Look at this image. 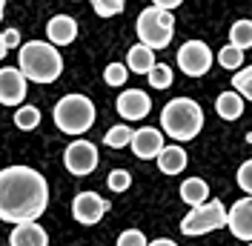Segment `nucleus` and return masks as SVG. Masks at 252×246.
Segmentation results:
<instances>
[{"mask_svg":"<svg viewBox=\"0 0 252 246\" xmlns=\"http://www.w3.org/2000/svg\"><path fill=\"white\" fill-rule=\"evenodd\" d=\"M235 181H238V186H241V189L252 198V157H250V160H244V163L238 166Z\"/></svg>","mask_w":252,"mask_h":246,"instance_id":"c756f323","label":"nucleus"},{"mask_svg":"<svg viewBox=\"0 0 252 246\" xmlns=\"http://www.w3.org/2000/svg\"><path fill=\"white\" fill-rule=\"evenodd\" d=\"M118 115L124 121H143L149 112H152V97L143 92V89H126V92L118 94Z\"/></svg>","mask_w":252,"mask_h":246,"instance_id":"9b49d317","label":"nucleus"},{"mask_svg":"<svg viewBox=\"0 0 252 246\" xmlns=\"http://www.w3.org/2000/svg\"><path fill=\"white\" fill-rule=\"evenodd\" d=\"M132 129L126 126V123H118V126H112L109 132L103 135V143L109 146V149H124V146H129L132 143Z\"/></svg>","mask_w":252,"mask_h":246,"instance_id":"4be33fe9","label":"nucleus"},{"mask_svg":"<svg viewBox=\"0 0 252 246\" xmlns=\"http://www.w3.org/2000/svg\"><path fill=\"white\" fill-rule=\"evenodd\" d=\"M232 89L244 100H252V66H247V69H241V72L232 75Z\"/></svg>","mask_w":252,"mask_h":246,"instance_id":"393cba45","label":"nucleus"},{"mask_svg":"<svg viewBox=\"0 0 252 246\" xmlns=\"http://www.w3.org/2000/svg\"><path fill=\"white\" fill-rule=\"evenodd\" d=\"M135 31H138V43L149 46L152 52L166 49L172 43V34H175V15L166 12V9L146 6L135 20Z\"/></svg>","mask_w":252,"mask_h":246,"instance_id":"39448f33","label":"nucleus"},{"mask_svg":"<svg viewBox=\"0 0 252 246\" xmlns=\"http://www.w3.org/2000/svg\"><path fill=\"white\" fill-rule=\"evenodd\" d=\"M215 112H218V118H223V121H238L244 115V97L235 89L220 92L218 100H215Z\"/></svg>","mask_w":252,"mask_h":246,"instance_id":"a211bd4d","label":"nucleus"},{"mask_svg":"<svg viewBox=\"0 0 252 246\" xmlns=\"http://www.w3.org/2000/svg\"><path fill=\"white\" fill-rule=\"evenodd\" d=\"M29 94V80L17 66H3L0 69V103L3 106H23Z\"/></svg>","mask_w":252,"mask_h":246,"instance_id":"1a4fd4ad","label":"nucleus"},{"mask_svg":"<svg viewBox=\"0 0 252 246\" xmlns=\"http://www.w3.org/2000/svg\"><path fill=\"white\" fill-rule=\"evenodd\" d=\"M218 63L226 69V72H238L241 66H244V49L232 46V43H226V46L218 52Z\"/></svg>","mask_w":252,"mask_h":246,"instance_id":"5701e85b","label":"nucleus"},{"mask_svg":"<svg viewBox=\"0 0 252 246\" xmlns=\"http://www.w3.org/2000/svg\"><path fill=\"white\" fill-rule=\"evenodd\" d=\"M146 77H149V86L152 89H169L172 86V69L166 63H155V69Z\"/></svg>","mask_w":252,"mask_h":246,"instance_id":"b1692460","label":"nucleus"},{"mask_svg":"<svg viewBox=\"0 0 252 246\" xmlns=\"http://www.w3.org/2000/svg\"><path fill=\"white\" fill-rule=\"evenodd\" d=\"M126 77H129V69H126V63H109V66L103 69V80H106L109 86H124Z\"/></svg>","mask_w":252,"mask_h":246,"instance_id":"bb28decb","label":"nucleus"},{"mask_svg":"<svg viewBox=\"0 0 252 246\" xmlns=\"http://www.w3.org/2000/svg\"><path fill=\"white\" fill-rule=\"evenodd\" d=\"M12 121H15V126L20 129V132H32V129L40 126V109L37 106H17Z\"/></svg>","mask_w":252,"mask_h":246,"instance_id":"aec40b11","label":"nucleus"},{"mask_svg":"<svg viewBox=\"0 0 252 246\" xmlns=\"http://www.w3.org/2000/svg\"><path fill=\"white\" fill-rule=\"evenodd\" d=\"M226 229L235 235L238 241L252 244V198H241L232 203V209H226Z\"/></svg>","mask_w":252,"mask_h":246,"instance_id":"f8f14e48","label":"nucleus"},{"mask_svg":"<svg viewBox=\"0 0 252 246\" xmlns=\"http://www.w3.org/2000/svg\"><path fill=\"white\" fill-rule=\"evenodd\" d=\"M17 69L26 80L49 86L63 75V55L49 40H26L17 49Z\"/></svg>","mask_w":252,"mask_h":246,"instance_id":"f03ea898","label":"nucleus"},{"mask_svg":"<svg viewBox=\"0 0 252 246\" xmlns=\"http://www.w3.org/2000/svg\"><path fill=\"white\" fill-rule=\"evenodd\" d=\"M92 9L97 17H115L126 9V0H92Z\"/></svg>","mask_w":252,"mask_h":246,"instance_id":"a878e982","label":"nucleus"},{"mask_svg":"<svg viewBox=\"0 0 252 246\" xmlns=\"http://www.w3.org/2000/svg\"><path fill=\"white\" fill-rule=\"evenodd\" d=\"M212 49L204 40H187L178 49V69L187 77H204L212 69Z\"/></svg>","mask_w":252,"mask_h":246,"instance_id":"0eeeda50","label":"nucleus"},{"mask_svg":"<svg viewBox=\"0 0 252 246\" xmlns=\"http://www.w3.org/2000/svg\"><path fill=\"white\" fill-rule=\"evenodd\" d=\"M52 118H55V126L63 135H75L78 138V135H86L94 126L97 112H94V103L86 94H63L55 103V109H52Z\"/></svg>","mask_w":252,"mask_h":246,"instance_id":"20e7f679","label":"nucleus"},{"mask_svg":"<svg viewBox=\"0 0 252 246\" xmlns=\"http://www.w3.org/2000/svg\"><path fill=\"white\" fill-rule=\"evenodd\" d=\"M46 37H49V43H52V46H58V49L75 43V40H78V20H75L72 15H55V17H49Z\"/></svg>","mask_w":252,"mask_h":246,"instance_id":"4468645a","label":"nucleus"},{"mask_svg":"<svg viewBox=\"0 0 252 246\" xmlns=\"http://www.w3.org/2000/svg\"><path fill=\"white\" fill-rule=\"evenodd\" d=\"M226 226V206L220 203L218 198L206 200L201 206H192L184 220H181V232L184 235H206V232H215V229H223Z\"/></svg>","mask_w":252,"mask_h":246,"instance_id":"423d86ee","label":"nucleus"},{"mask_svg":"<svg viewBox=\"0 0 252 246\" xmlns=\"http://www.w3.org/2000/svg\"><path fill=\"white\" fill-rule=\"evenodd\" d=\"M63 166L75 178H86L97 169V146L92 140H72L63 152Z\"/></svg>","mask_w":252,"mask_h":246,"instance_id":"6e6552de","label":"nucleus"},{"mask_svg":"<svg viewBox=\"0 0 252 246\" xmlns=\"http://www.w3.org/2000/svg\"><path fill=\"white\" fill-rule=\"evenodd\" d=\"M184 0H152V6L155 9H166V12H172V9H178Z\"/></svg>","mask_w":252,"mask_h":246,"instance_id":"2f4dec72","label":"nucleus"},{"mask_svg":"<svg viewBox=\"0 0 252 246\" xmlns=\"http://www.w3.org/2000/svg\"><path fill=\"white\" fill-rule=\"evenodd\" d=\"M250 246H252V244H250Z\"/></svg>","mask_w":252,"mask_h":246,"instance_id":"c9c22d12","label":"nucleus"},{"mask_svg":"<svg viewBox=\"0 0 252 246\" xmlns=\"http://www.w3.org/2000/svg\"><path fill=\"white\" fill-rule=\"evenodd\" d=\"M149 246H178V244L169 241V238H155V241H149Z\"/></svg>","mask_w":252,"mask_h":246,"instance_id":"473e14b6","label":"nucleus"},{"mask_svg":"<svg viewBox=\"0 0 252 246\" xmlns=\"http://www.w3.org/2000/svg\"><path fill=\"white\" fill-rule=\"evenodd\" d=\"M229 43L238 49H247L252 46V20H235L232 29H229Z\"/></svg>","mask_w":252,"mask_h":246,"instance_id":"412c9836","label":"nucleus"},{"mask_svg":"<svg viewBox=\"0 0 252 246\" xmlns=\"http://www.w3.org/2000/svg\"><path fill=\"white\" fill-rule=\"evenodd\" d=\"M160 129L166 138L178 140H195L204 129V109L192 97H172L160 109Z\"/></svg>","mask_w":252,"mask_h":246,"instance_id":"7ed1b4c3","label":"nucleus"},{"mask_svg":"<svg viewBox=\"0 0 252 246\" xmlns=\"http://www.w3.org/2000/svg\"><path fill=\"white\" fill-rule=\"evenodd\" d=\"M49 184L32 166H6L0 169V220L29 223L46 212Z\"/></svg>","mask_w":252,"mask_h":246,"instance_id":"f257e3e1","label":"nucleus"},{"mask_svg":"<svg viewBox=\"0 0 252 246\" xmlns=\"http://www.w3.org/2000/svg\"><path fill=\"white\" fill-rule=\"evenodd\" d=\"M118 246H149V241L141 229H126L118 235Z\"/></svg>","mask_w":252,"mask_h":246,"instance_id":"c85d7f7f","label":"nucleus"},{"mask_svg":"<svg viewBox=\"0 0 252 246\" xmlns=\"http://www.w3.org/2000/svg\"><path fill=\"white\" fill-rule=\"evenodd\" d=\"M3 43H6V49H20V31L15 26H9L3 31Z\"/></svg>","mask_w":252,"mask_h":246,"instance_id":"7c9ffc66","label":"nucleus"},{"mask_svg":"<svg viewBox=\"0 0 252 246\" xmlns=\"http://www.w3.org/2000/svg\"><path fill=\"white\" fill-rule=\"evenodd\" d=\"M155 160H158V169L163 172V175H181L189 163L187 149H184L181 143H166Z\"/></svg>","mask_w":252,"mask_h":246,"instance_id":"dca6fc26","label":"nucleus"},{"mask_svg":"<svg viewBox=\"0 0 252 246\" xmlns=\"http://www.w3.org/2000/svg\"><path fill=\"white\" fill-rule=\"evenodd\" d=\"M132 152H135V157H141V160H152V157H158L160 154V149L166 146L163 143V132L160 129H155V126H141L135 135H132Z\"/></svg>","mask_w":252,"mask_h":246,"instance_id":"ddd939ff","label":"nucleus"},{"mask_svg":"<svg viewBox=\"0 0 252 246\" xmlns=\"http://www.w3.org/2000/svg\"><path fill=\"white\" fill-rule=\"evenodd\" d=\"M126 69L132 75H149L155 69V52L143 43H135V46L126 52Z\"/></svg>","mask_w":252,"mask_h":246,"instance_id":"f3484780","label":"nucleus"},{"mask_svg":"<svg viewBox=\"0 0 252 246\" xmlns=\"http://www.w3.org/2000/svg\"><path fill=\"white\" fill-rule=\"evenodd\" d=\"M181 200L189 203V206H201L209 200V186H206L204 178H187L181 184Z\"/></svg>","mask_w":252,"mask_h":246,"instance_id":"6ab92c4d","label":"nucleus"},{"mask_svg":"<svg viewBox=\"0 0 252 246\" xmlns=\"http://www.w3.org/2000/svg\"><path fill=\"white\" fill-rule=\"evenodd\" d=\"M9 246H49V232L37 223H17L15 229L9 232Z\"/></svg>","mask_w":252,"mask_h":246,"instance_id":"2eb2a0df","label":"nucleus"},{"mask_svg":"<svg viewBox=\"0 0 252 246\" xmlns=\"http://www.w3.org/2000/svg\"><path fill=\"white\" fill-rule=\"evenodd\" d=\"M3 12H6V0H0V20H3Z\"/></svg>","mask_w":252,"mask_h":246,"instance_id":"f704fd0d","label":"nucleus"},{"mask_svg":"<svg viewBox=\"0 0 252 246\" xmlns=\"http://www.w3.org/2000/svg\"><path fill=\"white\" fill-rule=\"evenodd\" d=\"M106 209H109V203L100 198L97 192H78L75 200H72V217L78 223H83V226L100 223L103 215H106Z\"/></svg>","mask_w":252,"mask_h":246,"instance_id":"9d476101","label":"nucleus"},{"mask_svg":"<svg viewBox=\"0 0 252 246\" xmlns=\"http://www.w3.org/2000/svg\"><path fill=\"white\" fill-rule=\"evenodd\" d=\"M106 186H109L112 192L121 195V192H126V189L132 186V175H129L126 169H112L109 178H106Z\"/></svg>","mask_w":252,"mask_h":246,"instance_id":"cd10ccee","label":"nucleus"},{"mask_svg":"<svg viewBox=\"0 0 252 246\" xmlns=\"http://www.w3.org/2000/svg\"><path fill=\"white\" fill-rule=\"evenodd\" d=\"M9 55V49H6V43H3V31H0V61Z\"/></svg>","mask_w":252,"mask_h":246,"instance_id":"72a5a7b5","label":"nucleus"}]
</instances>
